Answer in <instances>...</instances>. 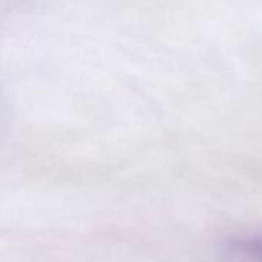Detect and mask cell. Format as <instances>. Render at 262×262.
<instances>
[{
	"label": "cell",
	"mask_w": 262,
	"mask_h": 262,
	"mask_svg": "<svg viewBox=\"0 0 262 262\" xmlns=\"http://www.w3.org/2000/svg\"><path fill=\"white\" fill-rule=\"evenodd\" d=\"M233 253L252 262H262V235L236 243Z\"/></svg>",
	"instance_id": "6da1fadb"
}]
</instances>
